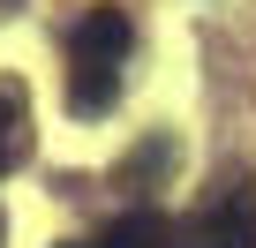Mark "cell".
Segmentation results:
<instances>
[{
  "label": "cell",
  "instance_id": "obj_1",
  "mask_svg": "<svg viewBox=\"0 0 256 248\" xmlns=\"http://www.w3.org/2000/svg\"><path fill=\"white\" fill-rule=\"evenodd\" d=\"M136 45V23L120 8H90L68 38V60H76V83H68V113H106L120 98V60Z\"/></svg>",
  "mask_w": 256,
  "mask_h": 248
},
{
  "label": "cell",
  "instance_id": "obj_2",
  "mask_svg": "<svg viewBox=\"0 0 256 248\" xmlns=\"http://www.w3.org/2000/svg\"><path fill=\"white\" fill-rule=\"evenodd\" d=\"M174 248H256V181L234 173L226 188H211V203L181 226Z\"/></svg>",
  "mask_w": 256,
  "mask_h": 248
},
{
  "label": "cell",
  "instance_id": "obj_3",
  "mask_svg": "<svg viewBox=\"0 0 256 248\" xmlns=\"http://www.w3.org/2000/svg\"><path fill=\"white\" fill-rule=\"evenodd\" d=\"M174 241H181V226H174L166 211H120L90 248H174Z\"/></svg>",
  "mask_w": 256,
  "mask_h": 248
},
{
  "label": "cell",
  "instance_id": "obj_4",
  "mask_svg": "<svg viewBox=\"0 0 256 248\" xmlns=\"http://www.w3.org/2000/svg\"><path fill=\"white\" fill-rule=\"evenodd\" d=\"M16 151H23V90L0 83V173L16 166Z\"/></svg>",
  "mask_w": 256,
  "mask_h": 248
},
{
  "label": "cell",
  "instance_id": "obj_5",
  "mask_svg": "<svg viewBox=\"0 0 256 248\" xmlns=\"http://www.w3.org/2000/svg\"><path fill=\"white\" fill-rule=\"evenodd\" d=\"M174 166V143L158 136V143H136V151H128V166H120V181H136V173H166Z\"/></svg>",
  "mask_w": 256,
  "mask_h": 248
},
{
  "label": "cell",
  "instance_id": "obj_6",
  "mask_svg": "<svg viewBox=\"0 0 256 248\" xmlns=\"http://www.w3.org/2000/svg\"><path fill=\"white\" fill-rule=\"evenodd\" d=\"M0 8H16V0H0Z\"/></svg>",
  "mask_w": 256,
  "mask_h": 248
}]
</instances>
